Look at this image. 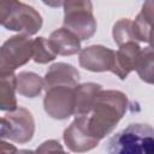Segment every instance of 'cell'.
I'll return each mask as SVG.
<instances>
[{"instance_id":"cell-13","label":"cell","mask_w":154,"mask_h":154,"mask_svg":"<svg viewBox=\"0 0 154 154\" xmlns=\"http://www.w3.org/2000/svg\"><path fill=\"white\" fill-rule=\"evenodd\" d=\"M101 85L96 83L77 84L75 87V116L89 114L97 93L101 90Z\"/></svg>"},{"instance_id":"cell-18","label":"cell","mask_w":154,"mask_h":154,"mask_svg":"<svg viewBox=\"0 0 154 154\" xmlns=\"http://www.w3.org/2000/svg\"><path fill=\"white\" fill-rule=\"evenodd\" d=\"M57 54L52 49L48 40L45 37H37L32 41V60L37 64H47L54 60Z\"/></svg>"},{"instance_id":"cell-4","label":"cell","mask_w":154,"mask_h":154,"mask_svg":"<svg viewBox=\"0 0 154 154\" xmlns=\"http://www.w3.org/2000/svg\"><path fill=\"white\" fill-rule=\"evenodd\" d=\"M32 58V40L19 34L10 37L0 47V75L14 73Z\"/></svg>"},{"instance_id":"cell-20","label":"cell","mask_w":154,"mask_h":154,"mask_svg":"<svg viewBox=\"0 0 154 154\" xmlns=\"http://www.w3.org/2000/svg\"><path fill=\"white\" fill-rule=\"evenodd\" d=\"M63 152V147L60 146V143L58 141L54 140H49L46 141L41 144V147H38L36 149L37 153H51V152Z\"/></svg>"},{"instance_id":"cell-11","label":"cell","mask_w":154,"mask_h":154,"mask_svg":"<svg viewBox=\"0 0 154 154\" xmlns=\"http://www.w3.org/2000/svg\"><path fill=\"white\" fill-rule=\"evenodd\" d=\"M79 82L78 71L70 64L66 63H57L49 67L47 71L43 83L46 89L57 87V85H67L76 87Z\"/></svg>"},{"instance_id":"cell-16","label":"cell","mask_w":154,"mask_h":154,"mask_svg":"<svg viewBox=\"0 0 154 154\" xmlns=\"http://www.w3.org/2000/svg\"><path fill=\"white\" fill-rule=\"evenodd\" d=\"M16 99V75H0V111H14Z\"/></svg>"},{"instance_id":"cell-6","label":"cell","mask_w":154,"mask_h":154,"mask_svg":"<svg viewBox=\"0 0 154 154\" xmlns=\"http://www.w3.org/2000/svg\"><path fill=\"white\" fill-rule=\"evenodd\" d=\"M7 30L18 31L23 35H35L42 26L41 14L31 6L17 1L6 20L2 23Z\"/></svg>"},{"instance_id":"cell-8","label":"cell","mask_w":154,"mask_h":154,"mask_svg":"<svg viewBox=\"0 0 154 154\" xmlns=\"http://www.w3.org/2000/svg\"><path fill=\"white\" fill-rule=\"evenodd\" d=\"M5 117L11 123V134L8 140L24 144L32 138L35 132V122L32 114L28 109L17 107L14 111H10Z\"/></svg>"},{"instance_id":"cell-2","label":"cell","mask_w":154,"mask_h":154,"mask_svg":"<svg viewBox=\"0 0 154 154\" xmlns=\"http://www.w3.org/2000/svg\"><path fill=\"white\" fill-rule=\"evenodd\" d=\"M111 154H153L154 130L148 124H130L109 138Z\"/></svg>"},{"instance_id":"cell-15","label":"cell","mask_w":154,"mask_h":154,"mask_svg":"<svg viewBox=\"0 0 154 154\" xmlns=\"http://www.w3.org/2000/svg\"><path fill=\"white\" fill-rule=\"evenodd\" d=\"M43 79L34 72H20L16 76V90L25 97H35L43 89Z\"/></svg>"},{"instance_id":"cell-14","label":"cell","mask_w":154,"mask_h":154,"mask_svg":"<svg viewBox=\"0 0 154 154\" xmlns=\"http://www.w3.org/2000/svg\"><path fill=\"white\" fill-rule=\"evenodd\" d=\"M152 23H153V2L152 0H147V2L142 7V11L138 13L135 22H132L135 38L138 41L150 43Z\"/></svg>"},{"instance_id":"cell-9","label":"cell","mask_w":154,"mask_h":154,"mask_svg":"<svg viewBox=\"0 0 154 154\" xmlns=\"http://www.w3.org/2000/svg\"><path fill=\"white\" fill-rule=\"evenodd\" d=\"M113 57L114 51L100 45H94L81 51L79 65L93 72L109 71L113 64Z\"/></svg>"},{"instance_id":"cell-1","label":"cell","mask_w":154,"mask_h":154,"mask_svg":"<svg viewBox=\"0 0 154 154\" xmlns=\"http://www.w3.org/2000/svg\"><path fill=\"white\" fill-rule=\"evenodd\" d=\"M128 107L126 95L119 90H100L88 116L90 132L99 140L109 135L125 114Z\"/></svg>"},{"instance_id":"cell-19","label":"cell","mask_w":154,"mask_h":154,"mask_svg":"<svg viewBox=\"0 0 154 154\" xmlns=\"http://www.w3.org/2000/svg\"><path fill=\"white\" fill-rule=\"evenodd\" d=\"M113 38L118 46L128 41H135L136 38H135L132 20L128 18H123L118 20L113 26Z\"/></svg>"},{"instance_id":"cell-24","label":"cell","mask_w":154,"mask_h":154,"mask_svg":"<svg viewBox=\"0 0 154 154\" xmlns=\"http://www.w3.org/2000/svg\"><path fill=\"white\" fill-rule=\"evenodd\" d=\"M42 1L49 7H60L61 5H64L65 0H42Z\"/></svg>"},{"instance_id":"cell-22","label":"cell","mask_w":154,"mask_h":154,"mask_svg":"<svg viewBox=\"0 0 154 154\" xmlns=\"http://www.w3.org/2000/svg\"><path fill=\"white\" fill-rule=\"evenodd\" d=\"M11 134V123L6 117L0 118V140L8 138Z\"/></svg>"},{"instance_id":"cell-7","label":"cell","mask_w":154,"mask_h":154,"mask_svg":"<svg viewBox=\"0 0 154 154\" xmlns=\"http://www.w3.org/2000/svg\"><path fill=\"white\" fill-rule=\"evenodd\" d=\"M64 142L66 147L75 153H84L95 148L100 140L95 137L88 125V114L76 116V119L64 131Z\"/></svg>"},{"instance_id":"cell-12","label":"cell","mask_w":154,"mask_h":154,"mask_svg":"<svg viewBox=\"0 0 154 154\" xmlns=\"http://www.w3.org/2000/svg\"><path fill=\"white\" fill-rule=\"evenodd\" d=\"M48 42L57 55H72L81 51V40L66 28L53 31Z\"/></svg>"},{"instance_id":"cell-17","label":"cell","mask_w":154,"mask_h":154,"mask_svg":"<svg viewBox=\"0 0 154 154\" xmlns=\"http://www.w3.org/2000/svg\"><path fill=\"white\" fill-rule=\"evenodd\" d=\"M135 70L140 75L141 79L147 83H153V49L152 47H147L143 51L141 49Z\"/></svg>"},{"instance_id":"cell-23","label":"cell","mask_w":154,"mask_h":154,"mask_svg":"<svg viewBox=\"0 0 154 154\" xmlns=\"http://www.w3.org/2000/svg\"><path fill=\"white\" fill-rule=\"evenodd\" d=\"M17 152H18V149L13 144H10L8 142H5L4 140H0V153L12 154V153H17Z\"/></svg>"},{"instance_id":"cell-3","label":"cell","mask_w":154,"mask_h":154,"mask_svg":"<svg viewBox=\"0 0 154 154\" xmlns=\"http://www.w3.org/2000/svg\"><path fill=\"white\" fill-rule=\"evenodd\" d=\"M64 13V28L73 32L79 40H88L95 34L96 20L93 16L90 0H65Z\"/></svg>"},{"instance_id":"cell-21","label":"cell","mask_w":154,"mask_h":154,"mask_svg":"<svg viewBox=\"0 0 154 154\" xmlns=\"http://www.w3.org/2000/svg\"><path fill=\"white\" fill-rule=\"evenodd\" d=\"M18 0H0V24L2 25V23L6 20L7 16L10 14L13 5L17 2Z\"/></svg>"},{"instance_id":"cell-10","label":"cell","mask_w":154,"mask_h":154,"mask_svg":"<svg viewBox=\"0 0 154 154\" xmlns=\"http://www.w3.org/2000/svg\"><path fill=\"white\" fill-rule=\"evenodd\" d=\"M141 52V47L135 41H128L119 46V49L114 52L113 64L111 72L117 75L120 79H125L128 75L135 70V65Z\"/></svg>"},{"instance_id":"cell-5","label":"cell","mask_w":154,"mask_h":154,"mask_svg":"<svg viewBox=\"0 0 154 154\" xmlns=\"http://www.w3.org/2000/svg\"><path fill=\"white\" fill-rule=\"evenodd\" d=\"M46 113L59 120L67 119L75 112V87L57 85L46 89L43 100Z\"/></svg>"}]
</instances>
